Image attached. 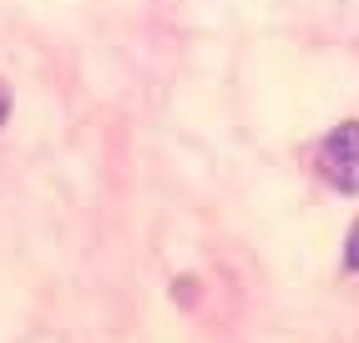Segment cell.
I'll list each match as a JSON object with an SVG mask.
<instances>
[{
  "mask_svg": "<svg viewBox=\"0 0 359 343\" xmlns=\"http://www.w3.org/2000/svg\"><path fill=\"white\" fill-rule=\"evenodd\" d=\"M319 172L334 192H359V121H339L319 146Z\"/></svg>",
  "mask_w": 359,
  "mask_h": 343,
  "instance_id": "1",
  "label": "cell"
},
{
  "mask_svg": "<svg viewBox=\"0 0 359 343\" xmlns=\"http://www.w3.org/2000/svg\"><path fill=\"white\" fill-rule=\"evenodd\" d=\"M344 267H349V273H359V223L349 227V242H344Z\"/></svg>",
  "mask_w": 359,
  "mask_h": 343,
  "instance_id": "2",
  "label": "cell"
},
{
  "mask_svg": "<svg viewBox=\"0 0 359 343\" xmlns=\"http://www.w3.org/2000/svg\"><path fill=\"white\" fill-rule=\"evenodd\" d=\"M6 116H11V86L0 81V127H6Z\"/></svg>",
  "mask_w": 359,
  "mask_h": 343,
  "instance_id": "3",
  "label": "cell"
}]
</instances>
